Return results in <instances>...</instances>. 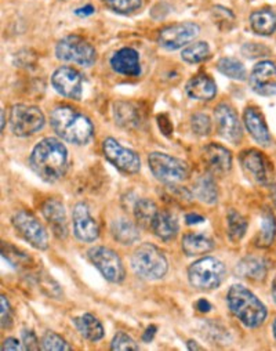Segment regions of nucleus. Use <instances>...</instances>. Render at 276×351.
Here are the masks:
<instances>
[{"instance_id": "34", "label": "nucleus", "mask_w": 276, "mask_h": 351, "mask_svg": "<svg viewBox=\"0 0 276 351\" xmlns=\"http://www.w3.org/2000/svg\"><path fill=\"white\" fill-rule=\"evenodd\" d=\"M217 68L223 75H225L231 79H235V80H244L246 79V68L236 58H231V57L221 58L217 64Z\"/></svg>"}, {"instance_id": "49", "label": "nucleus", "mask_w": 276, "mask_h": 351, "mask_svg": "<svg viewBox=\"0 0 276 351\" xmlns=\"http://www.w3.org/2000/svg\"><path fill=\"white\" fill-rule=\"evenodd\" d=\"M95 12H96V10H95V8H93V6L87 5V6L81 8V9H77V10L75 12V14H76V16H80V17H87V16H91V14H93Z\"/></svg>"}, {"instance_id": "53", "label": "nucleus", "mask_w": 276, "mask_h": 351, "mask_svg": "<svg viewBox=\"0 0 276 351\" xmlns=\"http://www.w3.org/2000/svg\"><path fill=\"white\" fill-rule=\"evenodd\" d=\"M5 126H6V121H5V111L2 110V132L5 130Z\"/></svg>"}, {"instance_id": "16", "label": "nucleus", "mask_w": 276, "mask_h": 351, "mask_svg": "<svg viewBox=\"0 0 276 351\" xmlns=\"http://www.w3.org/2000/svg\"><path fill=\"white\" fill-rule=\"evenodd\" d=\"M73 234L81 242H95L100 235L97 221L90 216L86 204L80 202L73 208Z\"/></svg>"}, {"instance_id": "35", "label": "nucleus", "mask_w": 276, "mask_h": 351, "mask_svg": "<svg viewBox=\"0 0 276 351\" xmlns=\"http://www.w3.org/2000/svg\"><path fill=\"white\" fill-rule=\"evenodd\" d=\"M210 54V47L206 42H197L186 47L181 53L182 60L188 64H198L208 58Z\"/></svg>"}, {"instance_id": "4", "label": "nucleus", "mask_w": 276, "mask_h": 351, "mask_svg": "<svg viewBox=\"0 0 276 351\" xmlns=\"http://www.w3.org/2000/svg\"><path fill=\"white\" fill-rule=\"evenodd\" d=\"M131 267L138 277L155 281L166 276L168 263L158 246L152 243H142L131 256Z\"/></svg>"}, {"instance_id": "43", "label": "nucleus", "mask_w": 276, "mask_h": 351, "mask_svg": "<svg viewBox=\"0 0 276 351\" xmlns=\"http://www.w3.org/2000/svg\"><path fill=\"white\" fill-rule=\"evenodd\" d=\"M21 337H23V343L25 346L27 350H31V351H36L40 348L39 346V340L36 337V335L29 330V329H24L23 333H21Z\"/></svg>"}, {"instance_id": "26", "label": "nucleus", "mask_w": 276, "mask_h": 351, "mask_svg": "<svg viewBox=\"0 0 276 351\" xmlns=\"http://www.w3.org/2000/svg\"><path fill=\"white\" fill-rule=\"evenodd\" d=\"M152 231L162 241H171L178 234L177 219L168 212H159L153 220Z\"/></svg>"}, {"instance_id": "14", "label": "nucleus", "mask_w": 276, "mask_h": 351, "mask_svg": "<svg viewBox=\"0 0 276 351\" xmlns=\"http://www.w3.org/2000/svg\"><path fill=\"white\" fill-rule=\"evenodd\" d=\"M249 83L251 90L260 96L271 97L276 95V65L271 61L258 62L250 76Z\"/></svg>"}, {"instance_id": "8", "label": "nucleus", "mask_w": 276, "mask_h": 351, "mask_svg": "<svg viewBox=\"0 0 276 351\" xmlns=\"http://www.w3.org/2000/svg\"><path fill=\"white\" fill-rule=\"evenodd\" d=\"M87 256L107 281L121 284L125 280V266L115 250L105 246H95L87 252Z\"/></svg>"}, {"instance_id": "48", "label": "nucleus", "mask_w": 276, "mask_h": 351, "mask_svg": "<svg viewBox=\"0 0 276 351\" xmlns=\"http://www.w3.org/2000/svg\"><path fill=\"white\" fill-rule=\"evenodd\" d=\"M195 307H197V310H199L201 313H209V311L212 310V304H210L206 299L198 300L197 304H195Z\"/></svg>"}, {"instance_id": "42", "label": "nucleus", "mask_w": 276, "mask_h": 351, "mask_svg": "<svg viewBox=\"0 0 276 351\" xmlns=\"http://www.w3.org/2000/svg\"><path fill=\"white\" fill-rule=\"evenodd\" d=\"M0 315H2V328L9 329L13 325V310L8 300V298L3 295L0 299Z\"/></svg>"}, {"instance_id": "17", "label": "nucleus", "mask_w": 276, "mask_h": 351, "mask_svg": "<svg viewBox=\"0 0 276 351\" xmlns=\"http://www.w3.org/2000/svg\"><path fill=\"white\" fill-rule=\"evenodd\" d=\"M240 165L250 179L258 184H268L269 182V163L264 154L257 149H246L239 156Z\"/></svg>"}, {"instance_id": "6", "label": "nucleus", "mask_w": 276, "mask_h": 351, "mask_svg": "<svg viewBox=\"0 0 276 351\" xmlns=\"http://www.w3.org/2000/svg\"><path fill=\"white\" fill-rule=\"evenodd\" d=\"M148 165L155 178L164 184H177L186 180L190 173L187 162L163 152L149 154Z\"/></svg>"}, {"instance_id": "15", "label": "nucleus", "mask_w": 276, "mask_h": 351, "mask_svg": "<svg viewBox=\"0 0 276 351\" xmlns=\"http://www.w3.org/2000/svg\"><path fill=\"white\" fill-rule=\"evenodd\" d=\"M214 118L217 123L218 133L227 141L238 144L243 137L242 125L235 110L228 104H220L214 110Z\"/></svg>"}, {"instance_id": "1", "label": "nucleus", "mask_w": 276, "mask_h": 351, "mask_svg": "<svg viewBox=\"0 0 276 351\" xmlns=\"http://www.w3.org/2000/svg\"><path fill=\"white\" fill-rule=\"evenodd\" d=\"M29 166L43 182L55 183L68 169V149L60 140L46 137L35 145Z\"/></svg>"}, {"instance_id": "31", "label": "nucleus", "mask_w": 276, "mask_h": 351, "mask_svg": "<svg viewBox=\"0 0 276 351\" xmlns=\"http://www.w3.org/2000/svg\"><path fill=\"white\" fill-rule=\"evenodd\" d=\"M159 213L155 202L149 199H138L134 205V217L137 220V224L142 228H152L153 220L156 215Z\"/></svg>"}, {"instance_id": "37", "label": "nucleus", "mask_w": 276, "mask_h": 351, "mask_svg": "<svg viewBox=\"0 0 276 351\" xmlns=\"http://www.w3.org/2000/svg\"><path fill=\"white\" fill-rule=\"evenodd\" d=\"M164 193H166L164 194L166 199H168L173 204L187 205V204H191L192 201V193L184 187H178L177 184H167V187L164 189Z\"/></svg>"}, {"instance_id": "52", "label": "nucleus", "mask_w": 276, "mask_h": 351, "mask_svg": "<svg viewBox=\"0 0 276 351\" xmlns=\"http://www.w3.org/2000/svg\"><path fill=\"white\" fill-rule=\"evenodd\" d=\"M272 298H273V300L276 303V278L273 280V284H272Z\"/></svg>"}, {"instance_id": "30", "label": "nucleus", "mask_w": 276, "mask_h": 351, "mask_svg": "<svg viewBox=\"0 0 276 351\" xmlns=\"http://www.w3.org/2000/svg\"><path fill=\"white\" fill-rule=\"evenodd\" d=\"M114 115L115 121L122 128H136L140 123V114L137 108L130 103H116L114 106Z\"/></svg>"}, {"instance_id": "2", "label": "nucleus", "mask_w": 276, "mask_h": 351, "mask_svg": "<svg viewBox=\"0 0 276 351\" xmlns=\"http://www.w3.org/2000/svg\"><path fill=\"white\" fill-rule=\"evenodd\" d=\"M50 125L58 137L75 145H84L95 136V126L91 121L68 106L53 110Z\"/></svg>"}, {"instance_id": "18", "label": "nucleus", "mask_w": 276, "mask_h": 351, "mask_svg": "<svg viewBox=\"0 0 276 351\" xmlns=\"http://www.w3.org/2000/svg\"><path fill=\"white\" fill-rule=\"evenodd\" d=\"M42 213L46 221L50 224L51 231L60 239H65L68 235V221H66V212L58 199H47L42 206Z\"/></svg>"}, {"instance_id": "45", "label": "nucleus", "mask_w": 276, "mask_h": 351, "mask_svg": "<svg viewBox=\"0 0 276 351\" xmlns=\"http://www.w3.org/2000/svg\"><path fill=\"white\" fill-rule=\"evenodd\" d=\"M2 350L3 351H23V350H27L25 346H23L17 339L14 337H9L3 341V346H2Z\"/></svg>"}, {"instance_id": "50", "label": "nucleus", "mask_w": 276, "mask_h": 351, "mask_svg": "<svg viewBox=\"0 0 276 351\" xmlns=\"http://www.w3.org/2000/svg\"><path fill=\"white\" fill-rule=\"evenodd\" d=\"M156 330H158L156 326H155V325H151V326L145 330V333L142 335V340L147 341V343H149V341L153 339V336L156 335Z\"/></svg>"}, {"instance_id": "55", "label": "nucleus", "mask_w": 276, "mask_h": 351, "mask_svg": "<svg viewBox=\"0 0 276 351\" xmlns=\"http://www.w3.org/2000/svg\"><path fill=\"white\" fill-rule=\"evenodd\" d=\"M273 335H275V337H276V319H275V322H273Z\"/></svg>"}, {"instance_id": "10", "label": "nucleus", "mask_w": 276, "mask_h": 351, "mask_svg": "<svg viewBox=\"0 0 276 351\" xmlns=\"http://www.w3.org/2000/svg\"><path fill=\"white\" fill-rule=\"evenodd\" d=\"M12 223L20 235L28 241L34 247L39 250H46L49 247V235L42 223L28 210L17 212Z\"/></svg>"}, {"instance_id": "25", "label": "nucleus", "mask_w": 276, "mask_h": 351, "mask_svg": "<svg viewBox=\"0 0 276 351\" xmlns=\"http://www.w3.org/2000/svg\"><path fill=\"white\" fill-rule=\"evenodd\" d=\"M250 25L257 35H272L276 31V12L272 9H261L251 13Z\"/></svg>"}, {"instance_id": "3", "label": "nucleus", "mask_w": 276, "mask_h": 351, "mask_svg": "<svg viewBox=\"0 0 276 351\" xmlns=\"http://www.w3.org/2000/svg\"><path fill=\"white\" fill-rule=\"evenodd\" d=\"M227 302L232 314L247 328H257L266 318L265 306L243 285H232Z\"/></svg>"}, {"instance_id": "41", "label": "nucleus", "mask_w": 276, "mask_h": 351, "mask_svg": "<svg viewBox=\"0 0 276 351\" xmlns=\"http://www.w3.org/2000/svg\"><path fill=\"white\" fill-rule=\"evenodd\" d=\"M191 126L197 136H208L212 132V122L206 114H195L191 119Z\"/></svg>"}, {"instance_id": "47", "label": "nucleus", "mask_w": 276, "mask_h": 351, "mask_svg": "<svg viewBox=\"0 0 276 351\" xmlns=\"http://www.w3.org/2000/svg\"><path fill=\"white\" fill-rule=\"evenodd\" d=\"M158 122H159V128L162 129V132H163L166 136H170V133H168V130L166 129V126L170 128V129H173V126H171V123H168L167 117H166V115H160V117L158 118Z\"/></svg>"}, {"instance_id": "44", "label": "nucleus", "mask_w": 276, "mask_h": 351, "mask_svg": "<svg viewBox=\"0 0 276 351\" xmlns=\"http://www.w3.org/2000/svg\"><path fill=\"white\" fill-rule=\"evenodd\" d=\"M242 53L246 56V57H250V58H254V57H261V56H265L268 53V50L257 43H247L243 46L242 49Z\"/></svg>"}, {"instance_id": "22", "label": "nucleus", "mask_w": 276, "mask_h": 351, "mask_svg": "<svg viewBox=\"0 0 276 351\" xmlns=\"http://www.w3.org/2000/svg\"><path fill=\"white\" fill-rule=\"evenodd\" d=\"M243 121L250 136L261 145L271 144V134L262 115L255 108H246L243 114Z\"/></svg>"}, {"instance_id": "36", "label": "nucleus", "mask_w": 276, "mask_h": 351, "mask_svg": "<svg viewBox=\"0 0 276 351\" xmlns=\"http://www.w3.org/2000/svg\"><path fill=\"white\" fill-rule=\"evenodd\" d=\"M103 2L118 14H131L142 6V0H103Z\"/></svg>"}, {"instance_id": "29", "label": "nucleus", "mask_w": 276, "mask_h": 351, "mask_svg": "<svg viewBox=\"0 0 276 351\" xmlns=\"http://www.w3.org/2000/svg\"><path fill=\"white\" fill-rule=\"evenodd\" d=\"M194 194L197 195L198 199L208 205H214L217 204L218 199V190L217 184L213 180L212 176H202L195 183L194 187Z\"/></svg>"}, {"instance_id": "19", "label": "nucleus", "mask_w": 276, "mask_h": 351, "mask_svg": "<svg viewBox=\"0 0 276 351\" xmlns=\"http://www.w3.org/2000/svg\"><path fill=\"white\" fill-rule=\"evenodd\" d=\"M203 159L213 173H227L232 166L231 151L216 143H210L205 147Z\"/></svg>"}, {"instance_id": "24", "label": "nucleus", "mask_w": 276, "mask_h": 351, "mask_svg": "<svg viewBox=\"0 0 276 351\" xmlns=\"http://www.w3.org/2000/svg\"><path fill=\"white\" fill-rule=\"evenodd\" d=\"M73 324L79 333L90 341H99L105 335L103 324L95 315H91L88 313L73 318Z\"/></svg>"}, {"instance_id": "40", "label": "nucleus", "mask_w": 276, "mask_h": 351, "mask_svg": "<svg viewBox=\"0 0 276 351\" xmlns=\"http://www.w3.org/2000/svg\"><path fill=\"white\" fill-rule=\"evenodd\" d=\"M111 348L114 351H127V350H140L138 344L134 341V339H131L129 335L123 333V332H119L115 335V337L112 339V343H111Z\"/></svg>"}, {"instance_id": "9", "label": "nucleus", "mask_w": 276, "mask_h": 351, "mask_svg": "<svg viewBox=\"0 0 276 351\" xmlns=\"http://www.w3.org/2000/svg\"><path fill=\"white\" fill-rule=\"evenodd\" d=\"M46 123L40 108L34 106L17 104L10 111V128L13 134L28 137L43 129Z\"/></svg>"}, {"instance_id": "28", "label": "nucleus", "mask_w": 276, "mask_h": 351, "mask_svg": "<svg viewBox=\"0 0 276 351\" xmlns=\"http://www.w3.org/2000/svg\"><path fill=\"white\" fill-rule=\"evenodd\" d=\"M182 250L187 256H201L214 249V242L201 234H187L182 238Z\"/></svg>"}, {"instance_id": "39", "label": "nucleus", "mask_w": 276, "mask_h": 351, "mask_svg": "<svg viewBox=\"0 0 276 351\" xmlns=\"http://www.w3.org/2000/svg\"><path fill=\"white\" fill-rule=\"evenodd\" d=\"M214 24L220 28V29H231L235 25V16L231 10L223 8V6H216L212 12Z\"/></svg>"}, {"instance_id": "54", "label": "nucleus", "mask_w": 276, "mask_h": 351, "mask_svg": "<svg viewBox=\"0 0 276 351\" xmlns=\"http://www.w3.org/2000/svg\"><path fill=\"white\" fill-rule=\"evenodd\" d=\"M272 198H273V202H275V205H276V187L272 189Z\"/></svg>"}, {"instance_id": "5", "label": "nucleus", "mask_w": 276, "mask_h": 351, "mask_svg": "<svg viewBox=\"0 0 276 351\" xmlns=\"http://www.w3.org/2000/svg\"><path fill=\"white\" fill-rule=\"evenodd\" d=\"M225 274L227 270L224 263L212 256L197 260L188 269L190 284L199 291H213L218 288L223 284Z\"/></svg>"}, {"instance_id": "7", "label": "nucleus", "mask_w": 276, "mask_h": 351, "mask_svg": "<svg viewBox=\"0 0 276 351\" xmlns=\"http://www.w3.org/2000/svg\"><path fill=\"white\" fill-rule=\"evenodd\" d=\"M55 56L58 60L66 62H75L81 66L93 65L97 60V51L86 39L77 35H69L62 38L55 47Z\"/></svg>"}, {"instance_id": "12", "label": "nucleus", "mask_w": 276, "mask_h": 351, "mask_svg": "<svg viewBox=\"0 0 276 351\" xmlns=\"http://www.w3.org/2000/svg\"><path fill=\"white\" fill-rule=\"evenodd\" d=\"M201 32V28L195 23H181L166 27L159 31L158 43L166 50H177L192 42Z\"/></svg>"}, {"instance_id": "38", "label": "nucleus", "mask_w": 276, "mask_h": 351, "mask_svg": "<svg viewBox=\"0 0 276 351\" xmlns=\"http://www.w3.org/2000/svg\"><path fill=\"white\" fill-rule=\"evenodd\" d=\"M40 348L45 351H69L71 346L60 335L47 332L40 340Z\"/></svg>"}, {"instance_id": "27", "label": "nucleus", "mask_w": 276, "mask_h": 351, "mask_svg": "<svg viewBox=\"0 0 276 351\" xmlns=\"http://www.w3.org/2000/svg\"><path fill=\"white\" fill-rule=\"evenodd\" d=\"M111 232H112L114 238L122 245H133L140 238L137 224H134L129 219H123V217L112 221Z\"/></svg>"}, {"instance_id": "21", "label": "nucleus", "mask_w": 276, "mask_h": 351, "mask_svg": "<svg viewBox=\"0 0 276 351\" xmlns=\"http://www.w3.org/2000/svg\"><path fill=\"white\" fill-rule=\"evenodd\" d=\"M187 95L199 101H210L217 95V84L208 75H198L192 77L186 86Z\"/></svg>"}, {"instance_id": "13", "label": "nucleus", "mask_w": 276, "mask_h": 351, "mask_svg": "<svg viewBox=\"0 0 276 351\" xmlns=\"http://www.w3.org/2000/svg\"><path fill=\"white\" fill-rule=\"evenodd\" d=\"M51 84L55 92L66 99L80 100L83 93V77L75 68L61 66L51 76Z\"/></svg>"}, {"instance_id": "51", "label": "nucleus", "mask_w": 276, "mask_h": 351, "mask_svg": "<svg viewBox=\"0 0 276 351\" xmlns=\"http://www.w3.org/2000/svg\"><path fill=\"white\" fill-rule=\"evenodd\" d=\"M187 346H188V348H190V350H198V351L203 350V347H202V346H199L195 340H188Z\"/></svg>"}, {"instance_id": "11", "label": "nucleus", "mask_w": 276, "mask_h": 351, "mask_svg": "<svg viewBox=\"0 0 276 351\" xmlns=\"http://www.w3.org/2000/svg\"><path fill=\"white\" fill-rule=\"evenodd\" d=\"M103 151L105 158L121 171L126 174H136L140 171V156L134 151L122 147L115 138H105L103 143Z\"/></svg>"}, {"instance_id": "20", "label": "nucleus", "mask_w": 276, "mask_h": 351, "mask_svg": "<svg viewBox=\"0 0 276 351\" xmlns=\"http://www.w3.org/2000/svg\"><path fill=\"white\" fill-rule=\"evenodd\" d=\"M111 66L118 73L126 76H138L141 73L140 56L131 47H123L118 50L111 58Z\"/></svg>"}, {"instance_id": "23", "label": "nucleus", "mask_w": 276, "mask_h": 351, "mask_svg": "<svg viewBox=\"0 0 276 351\" xmlns=\"http://www.w3.org/2000/svg\"><path fill=\"white\" fill-rule=\"evenodd\" d=\"M236 274L242 278H249L253 281H262L266 277L268 269L264 258L255 256H247L239 261L236 266Z\"/></svg>"}, {"instance_id": "32", "label": "nucleus", "mask_w": 276, "mask_h": 351, "mask_svg": "<svg viewBox=\"0 0 276 351\" xmlns=\"http://www.w3.org/2000/svg\"><path fill=\"white\" fill-rule=\"evenodd\" d=\"M276 237V219L275 216L265 210L261 217V228L255 239V245L260 247H269Z\"/></svg>"}, {"instance_id": "33", "label": "nucleus", "mask_w": 276, "mask_h": 351, "mask_svg": "<svg viewBox=\"0 0 276 351\" xmlns=\"http://www.w3.org/2000/svg\"><path fill=\"white\" fill-rule=\"evenodd\" d=\"M227 224H228V237L232 242H239L246 231H247V221L246 219L238 213L235 209H231L227 216Z\"/></svg>"}, {"instance_id": "46", "label": "nucleus", "mask_w": 276, "mask_h": 351, "mask_svg": "<svg viewBox=\"0 0 276 351\" xmlns=\"http://www.w3.org/2000/svg\"><path fill=\"white\" fill-rule=\"evenodd\" d=\"M186 221L188 226H194V224H201L205 221V217L198 215V213H188L186 216Z\"/></svg>"}]
</instances>
